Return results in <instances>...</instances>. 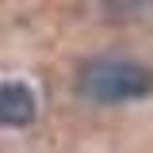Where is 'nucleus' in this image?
<instances>
[{
  "label": "nucleus",
  "instance_id": "1",
  "mask_svg": "<svg viewBox=\"0 0 153 153\" xmlns=\"http://www.w3.org/2000/svg\"><path fill=\"white\" fill-rule=\"evenodd\" d=\"M76 88L92 103H130L153 96V69L126 57H96L80 65Z\"/></svg>",
  "mask_w": 153,
  "mask_h": 153
},
{
  "label": "nucleus",
  "instance_id": "2",
  "mask_svg": "<svg viewBox=\"0 0 153 153\" xmlns=\"http://www.w3.org/2000/svg\"><path fill=\"white\" fill-rule=\"evenodd\" d=\"M38 115V100L27 84L19 80H4L0 84V126H12V130H23L31 126Z\"/></svg>",
  "mask_w": 153,
  "mask_h": 153
}]
</instances>
